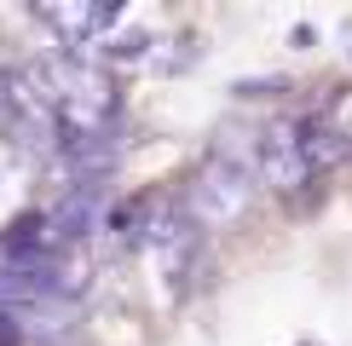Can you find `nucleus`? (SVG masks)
Returning <instances> with one entry per match:
<instances>
[{
    "mask_svg": "<svg viewBox=\"0 0 352 346\" xmlns=\"http://www.w3.org/2000/svg\"><path fill=\"white\" fill-rule=\"evenodd\" d=\"M254 173H248L237 156H208L185 185V220L202 231H231L254 202Z\"/></svg>",
    "mask_w": 352,
    "mask_h": 346,
    "instance_id": "nucleus-1",
    "label": "nucleus"
},
{
    "mask_svg": "<svg viewBox=\"0 0 352 346\" xmlns=\"http://www.w3.org/2000/svg\"><path fill=\"white\" fill-rule=\"evenodd\" d=\"M41 76H47V93L58 104V122L76 127V139H98L110 127V115H116V81L98 64L69 58V64H47Z\"/></svg>",
    "mask_w": 352,
    "mask_h": 346,
    "instance_id": "nucleus-2",
    "label": "nucleus"
},
{
    "mask_svg": "<svg viewBox=\"0 0 352 346\" xmlns=\"http://www.w3.org/2000/svg\"><path fill=\"white\" fill-rule=\"evenodd\" d=\"M254 179L272 185L277 196H295L312 185V162H306V144H300V127L295 122H277L260 133V150H254Z\"/></svg>",
    "mask_w": 352,
    "mask_h": 346,
    "instance_id": "nucleus-3",
    "label": "nucleus"
},
{
    "mask_svg": "<svg viewBox=\"0 0 352 346\" xmlns=\"http://www.w3.org/2000/svg\"><path fill=\"white\" fill-rule=\"evenodd\" d=\"M35 18L47 23V29H58V35H64V47H87L98 29L116 23V6H41Z\"/></svg>",
    "mask_w": 352,
    "mask_h": 346,
    "instance_id": "nucleus-4",
    "label": "nucleus"
},
{
    "mask_svg": "<svg viewBox=\"0 0 352 346\" xmlns=\"http://www.w3.org/2000/svg\"><path fill=\"white\" fill-rule=\"evenodd\" d=\"M312 127H318V133H329L335 144H346V150H352V86H335L324 104H318Z\"/></svg>",
    "mask_w": 352,
    "mask_h": 346,
    "instance_id": "nucleus-5",
    "label": "nucleus"
}]
</instances>
